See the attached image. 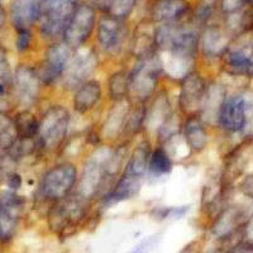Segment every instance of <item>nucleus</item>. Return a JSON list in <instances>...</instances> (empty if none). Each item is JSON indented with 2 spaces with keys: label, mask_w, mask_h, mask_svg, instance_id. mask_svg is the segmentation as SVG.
Here are the masks:
<instances>
[{
  "label": "nucleus",
  "mask_w": 253,
  "mask_h": 253,
  "mask_svg": "<svg viewBox=\"0 0 253 253\" xmlns=\"http://www.w3.org/2000/svg\"><path fill=\"white\" fill-rule=\"evenodd\" d=\"M162 71L164 65L156 52L150 56L142 57L129 74L128 95L138 104L150 100L155 94Z\"/></svg>",
  "instance_id": "nucleus-1"
},
{
  "label": "nucleus",
  "mask_w": 253,
  "mask_h": 253,
  "mask_svg": "<svg viewBox=\"0 0 253 253\" xmlns=\"http://www.w3.org/2000/svg\"><path fill=\"white\" fill-rule=\"evenodd\" d=\"M87 200L80 198L78 194L56 202L48 214L49 228L61 237L72 234L87 216Z\"/></svg>",
  "instance_id": "nucleus-2"
},
{
  "label": "nucleus",
  "mask_w": 253,
  "mask_h": 253,
  "mask_svg": "<svg viewBox=\"0 0 253 253\" xmlns=\"http://www.w3.org/2000/svg\"><path fill=\"white\" fill-rule=\"evenodd\" d=\"M79 0H40V32L47 40L62 37Z\"/></svg>",
  "instance_id": "nucleus-3"
},
{
  "label": "nucleus",
  "mask_w": 253,
  "mask_h": 253,
  "mask_svg": "<svg viewBox=\"0 0 253 253\" xmlns=\"http://www.w3.org/2000/svg\"><path fill=\"white\" fill-rule=\"evenodd\" d=\"M114 151L108 148H100L91 156L87 164L85 165L79 180L78 195L90 202L91 199L98 195V193L103 189L105 180L110 177L108 171V164L112 158Z\"/></svg>",
  "instance_id": "nucleus-4"
},
{
  "label": "nucleus",
  "mask_w": 253,
  "mask_h": 253,
  "mask_svg": "<svg viewBox=\"0 0 253 253\" xmlns=\"http://www.w3.org/2000/svg\"><path fill=\"white\" fill-rule=\"evenodd\" d=\"M78 182V169L65 162L47 171L41 182V195L49 202H60L67 198Z\"/></svg>",
  "instance_id": "nucleus-5"
},
{
  "label": "nucleus",
  "mask_w": 253,
  "mask_h": 253,
  "mask_svg": "<svg viewBox=\"0 0 253 253\" xmlns=\"http://www.w3.org/2000/svg\"><path fill=\"white\" fill-rule=\"evenodd\" d=\"M70 126V113L63 105H52L40 121L38 137L47 150H56L66 138Z\"/></svg>",
  "instance_id": "nucleus-6"
},
{
  "label": "nucleus",
  "mask_w": 253,
  "mask_h": 253,
  "mask_svg": "<svg viewBox=\"0 0 253 253\" xmlns=\"http://www.w3.org/2000/svg\"><path fill=\"white\" fill-rule=\"evenodd\" d=\"M95 26H96V10L87 3L79 4L78 9L63 32L62 41L75 51L90 40Z\"/></svg>",
  "instance_id": "nucleus-7"
},
{
  "label": "nucleus",
  "mask_w": 253,
  "mask_h": 253,
  "mask_svg": "<svg viewBox=\"0 0 253 253\" xmlns=\"http://www.w3.org/2000/svg\"><path fill=\"white\" fill-rule=\"evenodd\" d=\"M248 219L250 218H247V213L243 208L228 205L214 218L211 234L225 245H237L238 242H234V239L238 236H243V229Z\"/></svg>",
  "instance_id": "nucleus-8"
},
{
  "label": "nucleus",
  "mask_w": 253,
  "mask_h": 253,
  "mask_svg": "<svg viewBox=\"0 0 253 253\" xmlns=\"http://www.w3.org/2000/svg\"><path fill=\"white\" fill-rule=\"evenodd\" d=\"M225 71L236 76L253 78V36H242L223 56Z\"/></svg>",
  "instance_id": "nucleus-9"
},
{
  "label": "nucleus",
  "mask_w": 253,
  "mask_h": 253,
  "mask_svg": "<svg viewBox=\"0 0 253 253\" xmlns=\"http://www.w3.org/2000/svg\"><path fill=\"white\" fill-rule=\"evenodd\" d=\"M72 60H74V49L67 46L63 41L51 44L46 51V57L42 63V67L40 71H37L42 83L52 84L63 78Z\"/></svg>",
  "instance_id": "nucleus-10"
},
{
  "label": "nucleus",
  "mask_w": 253,
  "mask_h": 253,
  "mask_svg": "<svg viewBox=\"0 0 253 253\" xmlns=\"http://www.w3.org/2000/svg\"><path fill=\"white\" fill-rule=\"evenodd\" d=\"M128 36L126 20L105 14L99 19L96 38L103 51L110 55H117L122 51Z\"/></svg>",
  "instance_id": "nucleus-11"
},
{
  "label": "nucleus",
  "mask_w": 253,
  "mask_h": 253,
  "mask_svg": "<svg viewBox=\"0 0 253 253\" xmlns=\"http://www.w3.org/2000/svg\"><path fill=\"white\" fill-rule=\"evenodd\" d=\"M207 89V83L198 72L191 71L185 78H182L180 94H178V107L182 113L190 117L202 112Z\"/></svg>",
  "instance_id": "nucleus-12"
},
{
  "label": "nucleus",
  "mask_w": 253,
  "mask_h": 253,
  "mask_svg": "<svg viewBox=\"0 0 253 253\" xmlns=\"http://www.w3.org/2000/svg\"><path fill=\"white\" fill-rule=\"evenodd\" d=\"M24 199L12 191L0 194V241L8 242L13 238L23 211Z\"/></svg>",
  "instance_id": "nucleus-13"
},
{
  "label": "nucleus",
  "mask_w": 253,
  "mask_h": 253,
  "mask_svg": "<svg viewBox=\"0 0 253 253\" xmlns=\"http://www.w3.org/2000/svg\"><path fill=\"white\" fill-rule=\"evenodd\" d=\"M221 129L229 133L243 132L246 126V98L245 95H233L225 99L218 117Z\"/></svg>",
  "instance_id": "nucleus-14"
},
{
  "label": "nucleus",
  "mask_w": 253,
  "mask_h": 253,
  "mask_svg": "<svg viewBox=\"0 0 253 253\" xmlns=\"http://www.w3.org/2000/svg\"><path fill=\"white\" fill-rule=\"evenodd\" d=\"M98 67V57L94 52L75 57L70 63L69 69L63 75V85L69 90H76L84 83L91 80Z\"/></svg>",
  "instance_id": "nucleus-15"
},
{
  "label": "nucleus",
  "mask_w": 253,
  "mask_h": 253,
  "mask_svg": "<svg viewBox=\"0 0 253 253\" xmlns=\"http://www.w3.org/2000/svg\"><path fill=\"white\" fill-rule=\"evenodd\" d=\"M13 85L18 99L24 104H32L40 96L41 87L43 83L35 69L27 65H22L15 70Z\"/></svg>",
  "instance_id": "nucleus-16"
},
{
  "label": "nucleus",
  "mask_w": 253,
  "mask_h": 253,
  "mask_svg": "<svg viewBox=\"0 0 253 253\" xmlns=\"http://www.w3.org/2000/svg\"><path fill=\"white\" fill-rule=\"evenodd\" d=\"M190 12L187 0H155L151 5V19L155 23H177L185 20Z\"/></svg>",
  "instance_id": "nucleus-17"
},
{
  "label": "nucleus",
  "mask_w": 253,
  "mask_h": 253,
  "mask_svg": "<svg viewBox=\"0 0 253 253\" xmlns=\"http://www.w3.org/2000/svg\"><path fill=\"white\" fill-rule=\"evenodd\" d=\"M229 44V36L218 24H208L200 35V47L207 57H223Z\"/></svg>",
  "instance_id": "nucleus-18"
},
{
  "label": "nucleus",
  "mask_w": 253,
  "mask_h": 253,
  "mask_svg": "<svg viewBox=\"0 0 253 253\" xmlns=\"http://www.w3.org/2000/svg\"><path fill=\"white\" fill-rule=\"evenodd\" d=\"M40 0H13L10 5V19L14 28L19 31L31 29L40 20Z\"/></svg>",
  "instance_id": "nucleus-19"
},
{
  "label": "nucleus",
  "mask_w": 253,
  "mask_h": 253,
  "mask_svg": "<svg viewBox=\"0 0 253 253\" xmlns=\"http://www.w3.org/2000/svg\"><path fill=\"white\" fill-rule=\"evenodd\" d=\"M101 96H103L101 84L96 80L86 81L75 90L72 98L74 109L79 114H86L100 103Z\"/></svg>",
  "instance_id": "nucleus-20"
},
{
  "label": "nucleus",
  "mask_w": 253,
  "mask_h": 253,
  "mask_svg": "<svg viewBox=\"0 0 253 253\" xmlns=\"http://www.w3.org/2000/svg\"><path fill=\"white\" fill-rule=\"evenodd\" d=\"M152 19L142 20L137 24L133 33L132 49L135 56L139 58L155 53L156 49V28Z\"/></svg>",
  "instance_id": "nucleus-21"
},
{
  "label": "nucleus",
  "mask_w": 253,
  "mask_h": 253,
  "mask_svg": "<svg viewBox=\"0 0 253 253\" xmlns=\"http://www.w3.org/2000/svg\"><path fill=\"white\" fill-rule=\"evenodd\" d=\"M184 138L193 152H202L208 144V133L205 124L198 115H190L184 123Z\"/></svg>",
  "instance_id": "nucleus-22"
},
{
  "label": "nucleus",
  "mask_w": 253,
  "mask_h": 253,
  "mask_svg": "<svg viewBox=\"0 0 253 253\" xmlns=\"http://www.w3.org/2000/svg\"><path fill=\"white\" fill-rule=\"evenodd\" d=\"M227 99V91L224 86L218 85V84H211L208 85L207 94H205L204 103H203L202 112L200 114L203 115V121L208 123H218L219 112H220L223 104Z\"/></svg>",
  "instance_id": "nucleus-23"
},
{
  "label": "nucleus",
  "mask_w": 253,
  "mask_h": 253,
  "mask_svg": "<svg viewBox=\"0 0 253 253\" xmlns=\"http://www.w3.org/2000/svg\"><path fill=\"white\" fill-rule=\"evenodd\" d=\"M171 117H172V113H171L169 99H167L166 94L161 92L156 96L150 112L146 113V122L148 123L150 128L158 132Z\"/></svg>",
  "instance_id": "nucleus-24"
},
{
  "label": "nucleus",
  "mask_w": 253,
  "mask_h": 253,
  "mask_svg": "<svg viewBox=\"0 0 253 253\" xmlns=\"http://www.w3.org/2000/svg\"><path fill=\"white\" fill-rule=\"evenodd\" d=\"M129 108L124 105L123 100L119 101V104L108 115L107 121L104 123L103 132L108 138H115L117 135L121 134L126 129V119L129 115Z\"/></svg>",
  "instance_id": "nucleus-25"
},
{
  "label": "nucleus",
  "mask_w": 253,
  "mask_h": 253,
  "mask_svg": "<svg viewBox=\"0 0 253 253\" xmlns=\"http://www.w3.org/2000/svg\"><path fill=\"white\" fill-rule=\"evenodd\" d=\"M14 124L17 128L18 138L22 141H31L33 137L38 135L40 122L29 110H22L17 113L14 117Z\"/></svg>",
  "instance_id": "nucleus-26"
},
{
  "label": "nucleus",
  "mask_w": 253,
  "mask_h": 253,
  "mask_svg": "<svg viewBox=\"0 0 253 253\" xmlns=\"http://www.w3.org/2000/svg\"><path fill=\"white\" fill-rule=\"evenodd\" d=\"M172 158L167 153V151L162 147H157L155 151L151 152L148 171L153 176H164L170 173L172 170Z\"/></svg>",
  "instance_id": "nucleus-27"
},
{
  "label": "nucleus",
  "mask_w": 253,
  "mask_h": 253,
  "mask_svg": "<svg viewBox=\"0 0 253 253\" xmlns=\"http://www.w3.org/2000/svg\"><path fill=\"white\" fill-rule=\"evenodd\" d=\"M18 139L14 119L8 114L0 112V150H8L14 147Z\"/></svg>",
  "instance_id": "nucleus-28"
},
{
  "label": "nucleus",
  "mask_w": 253,
  "mask_h": 253,
  "mask_svg": "<svg viewBox=\"0 0 253 253\" xmlns=\"http://www.w3.org/2000/svg\"><path fill=\"white\" fill-rule=\"evenodd\" d=\"M109 95L115 101H122L129 90V75L126 72L119 71L113 74L108 81Z\"/></svg>",
  "instance_id": "nucleus-29"
},
{
  "label": "nucleus",
  "mask_w": 253,
  "mask_h": 253,
  "mask_svg": "<svg viewBox=\"0 0 253 253\" xmlns=\"http://www.w3.org/2000/svg\"><path fill=\"white\" fill-rule=\"evenodd\" d=\"M218 4L219 0H200L194 10V23L198 27H207L210 20L213 19Z\"/></svg>",
  "instance_id": "nucleus-30"
},
{
  "label": "nucleus",
  "mask_w": 253,
  "mask_h": 253,
  "mask_svg": "<svg viewBox=\"0 0 253 253\" xmlns=\"http://www.w3.org/2000/svg\"><path fill=\"white\" fill-rule=\"evenodd\" d=\"M134 5L135 0H112L108 14L118 18V19L126 20L132 14Z\"/></svg>",
  "instance_id": "nucleus-31"
},
{
  "label": "nucleus",
  "mask_w": 253,
  "mask_h": 253,
  "mask_svg": "<svg viewBox=\"0 0 253 253\" xmlns=\"http://www.w3.org/2000/svg\"><path fill=\"white\" fill-rule=\"evenodd\" d=\"M253 3V0H219L221 13L228 17L238 14Z\"/></svg>",
  "instance_id": "nucleus-32"
},
{
  "label": "nucleus",
  "mask_w": 253,
  "mask_h": 253,
  "mask_svg": "<svg viewBox=\"0 0 253 253\" xmlns=\"http://www.w3.org/2000/svg\"><path fill=\"white\" fill-rule=\"evenodd\" d=\"M253 252V246L248 245L247 242L242 239L238 242L237 245H230V246H221V247L211 248L208 250L205 253H252Z\"/></svg>",
  "instance_id": "nucleus-33"
},
{
  "label": "nucleus",
  "mask_w": 253,
  "mask_h": 253,
  "mask_svg": "<svg viewBox=\"0 0 253 253\" xmlns=\"http://www.w3.org/2000/svg\"><path fill=\"white\" fill-rule=\"evenodd\" d=\"M246 98V126L243 129V135L251 138L253 137V96L245 95Z\"/></svg>",
  "instance_id": "nucleus-34"
},
{
  "label": "nucleus",
  "mask_w": 253,
  "mask_h": 253,
  "mask_svg": "<svg viewBox=\"0 0 253 253\" xmlns=\"http://www.w3.org/2000/svg\"><path fill=\"white\" fill-rule=\"evenodd\" d=\"M32 32L29 29L27 31H19L18 32L17 42H15V46L19 52H26L27 49L31 47L32 44Z\"/></svg>",
  "instance_id": "nucleus-35"
},
{
  "label": "nucleus",
  "mask_w": 253,
  "mask_h": 253,
  "mask_svg": "<svg viewBox=\"0 0 253 253\" xmlns=\"http://www.w3.org/2000/svg\"><path fill=\"white\" fill-rule=\"evenodd\" d=\"M239 189H241L243 195L253 199V173L243 178V181L239 185Z\"/></svg>",
  "instance_id": "nucleus-36"
},
{
  "label": "nucleus",
  "mask_w": 253,
  "mask_h": 253,
  "mask_svg": "<svg viewBox=\"0 0 253 253\" xmlns=\"http://www.w3.org/2000/svg\"><path fill=\"white\" fill-rule=\"evenodd\" d=\"M86 3L91 5L95 10H100V12L108 14L112 0H86Z\"/></svg>",
  "instance_id": "nucleus-37"
},
{
  "label": "nucleus",
  "mask_w": 253,
  "mask_h": 253,
  "mask_svg": "<svg viewBox=\"0 0 253 253\" xmlns=\"http://www.w3.org/2000/svg\"><path fill=\"white\" fill-rule=\"evenodd\" d=\"M156 241H157V237H150V238H147L146 241L141 242V243H139V245L130 253H147L153 246H155Z\"/></svg>",
  "instance_id": "nucleus-38"
},
{
  "label": "nucleus",
  "mask_w": 253,
  "mask_h": 253,
  "mask_svg": "<svg viewBox=\"0 0 253 253\" xmlns=\"http://www.w3.org/2000/svg\"><path fill=\"white\" fill-rule=\"evenodd\" d=\"M6 184L10 189L17 190L19 189L20 185H22V178H20L19 175H17L15 172H13L12 175H9V177L6 178Z\"/></svg>",
  "instance_id": "nucleus-39"
},
{
  "label": "nucleus",
  "mask_w": 253,
  "mask_h": 253,
  "mask_svg": "<svg viewBox=\"0 0 253 253\" xmlns=\"http://www.w3.org/2000/svg\"><path fill=\"white\" fill-rule=\"evenodd\" d=\"M180 253H199V243L198 242H191L187 246H185Z\"/></svg>",
  "instance_id": "nucleus-40"
},
{
  "label": "nucleus",
  "mask_w": 253,
  "mask_h": 253,
  "mask_svg": "<svg viewBox=\"0 0 253 253\" xmlns=\"http://www.w3.org/2000/svg\"><path fill=\"white\" fill-rule=\"evenodd\" d=\"M5 20H6L5 9H4L3 6L0 5V28H3L4 24H5Z\"/></svg>",
  "instance_id": "nucleus-41"
},
{
  "label": "nucleus",
  "mask_w": 253,
  "mask_h": 253,
  "mask_svg": "<svg viewBox=\"0 0 253 253\" xmlns=\"http://www.w3.org/2000/svg\"><path fill=\"white\" fill-rule=\"evenodd\" d=\"M1 65H3V62L0 61V66H1ZM4 65H8V62H6V61H5V62H4ZM3 67H4V69H5V70H9L8 66H3Z\"/></svg>",
  "instance_id": "nucleus-42"
},
{
  "label": "nucleus",
  "mask_w": 253,
  "mask_h": 253,
  "mask_svg": "<svg viewBox=\"0 0 253 253\" xmlns=\"http://www.w3.org/2000/svg\"><path fill=\"white\" fill-rule=\"evenodd\" d=\"M4 92V87H3V85H1V83H0V95L3 94Z\"/></svg>",
  "instance_id": "nucleus-43"
}]
</instances>
